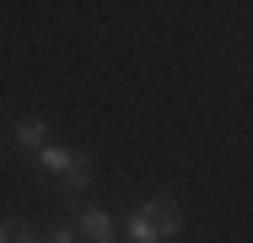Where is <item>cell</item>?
Listing matches in <instances>:
<instances>
[{
  "mask_svg": "<svg viewBox=\"0 0 253 243\" xmlns=\"http://www.w3.org/2000/svg\"><path fill=\"white\" fill-rule=\"evenodd\" d=\"M178 233H183V205H178V200H162V194L146 200V205L124 222V238L129 243H172Z\"/></svg>",
  "mask_w": 253,
  "mask_h": 243,
  "instance_id": "6da1fadb",
  "label": "cell"
},
{
  "mask_svg": "<svg viewBox=\"0 0 253 243\" xmlns=\"http://www.w3.org/2000/svg\"><path fill=\"white\" fill-rule=\"evenodd\" d=\"M43 173H54L65 189H86V179H92V157H81V151H70V146H43L38 157H33Z\"/></svg>",
  "mask_w": 253,
  "mask_h": 243,
  "instance_id": "7a4b0ae2",
  "label": "cell"
},
{
  "mask_svg": "<svg viewBox=\"0 0 253 243\" xmlns=\"http://www.w3.org/2000/svg\"><path fill=\"white\" fill-rule=\"evenodd\" d=\"M76 238H86V243H113L119 238V222L102 211V205H86V211H76Z\"/></svg>",
  "mask_w": 253,
  "mask_h": 243,
  "instance_id": "3957f363",
  "label": "cell"
},
{
  "mask_svg": "<svg viewBox=\"0 0 253 243\" xmlns=\"http://www.w3.org/2000/svg\"><path fill=\"white\" fill-rule=\"evenodd\" d=\"M11 146H16V151H27V157H38V151L49 146V119H38V114L16 119V124H11Z\"/></svg>",
  "mask_w": 253,
  "mask_h": 243,
  "instance_id": "277c9868",
  "label": "cell"
},
{
  "mask_svg": "<svg viewBox=\"0 0 253 243\" xmlns=\"http://www.w3.org/2000/svg\"><path fill=\"white\" fill-rule=\"evenodd\" d=\"M0 243H43V238H38V227H27V222L11 216V222H0Z\"/></svg>",
  "mask_w": 253,
  "mask_h": 243,
  "instance_id": "5b68a950",
  "label": "cell"
},
{
  "mask_svg": "<svg viewBox=\"0 0 253 243\" xmlns=\"http://www.w3.org/2000/svg\"><path fill=\"white\" fill-rule=\"evenodd\" d=\"M49 243H81V238H76L70 222H59V227H49Z\"/></svg>",
  "mask_w": 253,
  "mask_h": 243,
  "instance_id": "8992f818",
  "label": "cell"
}]
</instances>
